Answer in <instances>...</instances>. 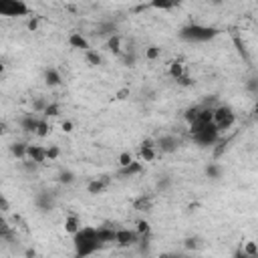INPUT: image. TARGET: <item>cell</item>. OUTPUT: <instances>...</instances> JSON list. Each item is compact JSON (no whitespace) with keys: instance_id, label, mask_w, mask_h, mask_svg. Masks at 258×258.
I'll list each match as a JSON object with an SVG mask.
<instances>
[{"instance_id":"6da1fadb","label":"cell","mask_w":258,"mask_h":258,"mask_svg":"<svg viewBox=\"0 0 258 258\" xmlns=\"http://www.w3.org/2000/svg\"><path fill=\"white\" fill-rule=\"evenodd\" d=\"M73 246H75V258H89L97 250L103 248V244L97 238V228L81 226L79 232L73 234Z\"/></svg>"},{"instance_id":"7a4b0ae2","label":"cell","mask_w":258,"mask_h":258,"mask_svg":"<svg viewBox=\"0 0 258 258\" xmlns=\"http://www.w3.org/2000/svg\"><path fill=\"white\" fill-rule=\"evenodd\" d=\"M214 35H216V31L212 27L198 25V23H192V25L184 27L182 33H180V37L188 43H206V41L214 39Z\"/></svg>"},{"instance_id":"3957f363","label":"cell","mask_w":258,"mask_h":258,"mask_svg":"<svg viewBox=\"0 0 258 258\" xmlns=\"http://www.w3.org/2000/svg\"><path fill=\"white\" fill-rule=\"evenodd\" d=\"M212 115H214V117H212V123H214V127L218 129L220 134H222V132H228V129H232V125L236 123V113H234V109L228 107V105H216Z\"/></svg>"},{"instance_id":"277c9868","label":"cell","mask_w":258,"mask_h":258,"mask_svg":"<svg viewBox=\"0 0 258 258\" xmlns=\"http://www.w3.org/2000/svg\"><path fill=\"white\" fill-rule=\"evenodd\" d=\"M220 136H222V134L214 127V123H210V125L198 129V132H194V134H192V140H194L200 148H212V146H216V144L220 142Z\"/></svg>"},{"instance_id":"5b68a950","label":"cell","mask_w":258,"mask_h":258,"mask_svg":"<svg viewBox=\"0 0 258 258\" xmlns=\"http://www.w3.org/2000/svg\"><path fill=\"white\" fill-rule=\"evenodd\" d=\"M31 15V7L23 0H0V17H29Z\"/></svg>"},{"instance_id":"8992f818","label":"cell","mask_w":258,"mask_h":258,"mask_svg":"<svg viewBox=\"0 0 258 258\" xmlns=\"http://www.w3.org/2000/svg\"><path fill=\"white\" fill-rule=\"evenodd\" d=\"M140 242V234L136 230L129 228H117L115 230V244L121 248H129V246H138Z\"/></svg>"},{"instance_id":"52a82bcc","label":"cell","mask_w":258,"mask_h":258,"mask_svg":"<svg viewBox=\"0 0 258 258\" xmlns=\"http://www.w3.org/2000/svg\"><path fill=\"white\" fill-rule=\"evenodd\" d=\"M156 148L162 152V154H174L178 152L180 148V140L176 136H162L158 142H156Z\"/></svg>"},{"instance_id":"ba28073f","label":"cell","mask_w":258,"mask_h":258,"mask_svg":"<svg viewBox=\"0 0 258 258\" xmlns=\"http://www.w3.org/2000/svg\"><path fill=\"white\" fill-rule=\"evenodd\" d=\"M27 160L35 162L37 166L47 164V148L45 146H29L27 148Z\"/></svg>"},{"instance_id":"9c48e42d","label":"cell","mask_w":258,"mask_h":258,"mask_svg":"<svg viewBox=\"0 0 258 258\" xmlns=\"http://www.w3.org/2000/svg\"><path fill=\"white\" fill-rule=\"evenodd\" d=\"M41 119H43V115L27 113V115L21 117V129H23V132H27V134H35L39 123H41Z\"/></svg>"},{"instance_id":"30bf717a","label":"cell","mask_w":258,"mask_h":258,"mask_svg":"<svg viewBox=\"0 0 258 258\" xmlns=\"http://www.w3.org/2000/svg\"><path fill=\"white\" fill-rule=\"evenodd\" d=\"M37 206L41 210H53L55 208V194L53 192H39L37 194Z\"/></svg>"},{"instance_id":"8fae6325","label":"cell","mask_w":258,"mask_h":258,"mask_svg":"<svg viewBox=\"0 0 258 258\" xmlns=\"http://www.w3.org/2000/svg\"><path fill=\"white\" fill-rule=\"evenodd\" d=\"M115 230H117V228H109V226L97 228V238H99V242H101L103 246L115 244Z\"/></svg>"},{"instance_id":"7c38bea8","label":"cell","mask_w":258,"mask_h":258,"mask_svg":"<svg viewBox=\"0 0 258 258\" xmlns=\"http://www.w3.org/2000/svg\"><path fill=\"white\" fill-rule=\"evenodd\" d=\"M69 43H71L73 49H81V51H89V49H91L89 41H87L81 33H73V35L69 37Z\"/></svg>"},{"instance_id":"4fadbf2b","label":"cell","mask_w":258,"mask_h":258,"mask_svg":"<svg viewBox=\"0 0 258 258\" xmlns=\"http://www.w3.org/2000/svg\"><path fill=\"white\" fill-rule=\"evenodd\" d=\"M97 35H99V37H103V39H111V37H115V35H117V27H115V23H101V25H99V29H97Z\"/></svg>"},{"instance_id":"5bb4252c","label":"cell","mask_w":258,"mask_h":258,"mask_svg":"<svg viewBox=\"0 0 258 258\" xmlns=\"http://www.w3.org/2000/svg\"><path fill=\"white\" fill-rule=\"evenodd\" d=\"M61 81H63V79H61V73H59L57 69H53V67H51V69H47V71H45V83H47L49 87H59V85H61Z\"/></svg>"},{"instance_id":"9a60e30c","label":"cell","mask_w":258,"mask_h":258,"mask_svg":"<svg viewBox=\"0 0 258 258\" xmlns=\"http://www.w3.org/2000/svg\"><path fill=\"white\" fill-rule=\"evenodd\" d=\"M27 148H29V144H23V142H19V144H13L11 146V154L17 158V160H27Z\"/></svg>"},{"instance_id":"2e32d148","label":"cell","mask_w":258,"mask_h":258,"mask_svg":"<svg viewBox=\"0 0 258 258\" xmlns=\"http://www.w3.org/2000/svg\"><path fill=\"white\" fill-rule=\"evenodd\" d=\"M79 228H81V222H79V218H77L75 214L67 216V220H65V230H67L69 234H75V232H79Z\"/></svg>"},{"instance_id":"e0dca14e","label":"cell","mask_w":258,"mask_h":258,"mask_svg":"<svg viewBox=\"0 0 258 258\" xmlns=\"http://www.w3.org/2000/svg\"><path fill=\"white\" fill-rule=\"evenodd\" d=\"M142 170H144V166L140 164V162H134V164H129L127 168H121V176H138V174H142Z\"/></svg>"},{"instance_id":"ac0fdd59","label":"cell","mask_w":258,"mask_h":258,"mask_svg":"<svg viewBox=\"0 0 258 258\" xmlns=\"http://www.w3.org/2000/svg\"><path fill=\"white\" fill-rule=\"evenodd\" d=\"M85 57H87V63H89V65H93V67H99V65L103 63V57H101V53H97L95 49H89V51H85Z\"/></svg>"},{"instance_id":"d6986e66","label":"cell","mask_w":258,"mask_h":258,"mask_svg":"<svg viewBox=\"0 0 258 258\" xmlns=\"http://www.w3.org/2000/svg\"><path fill=\"white\" fill-rule=\"evenodd\" d=\"M222 166L220 164H210L208 168H206V176L210 178V180H220L222 178Z\"/></svg>"},{"instance_id":"ffe728a7","label":"cell","mask_w":258,"mask_h":258,"mask_svg":"<svg viewBox=\"0 0 258 258\" xmlns=\"http://www.w3.org/2000/svg\"><path fill=\"white\" fill-rule=\"evenodd\" d=\"M0 238H5V240H11L13 238V226L0 216Z\"/></svg>"},{"instance_id":"44dd1931","label":"cell","mask_w":258,"mask_h":258,"mask_svg":"<svg viewBox=\"0 0 258 258\" xmlns=\"http://www.w3.org/2000/svg\"><path fill=\"white\" fill-rule=\"evenodd\" d=\"M107 49H109L111 53H115V55H121V37L115 35V37L107 39Z\"/></svg>"},{"instance_id":"7402d4cb","label":"cell","mask_w":258,"mask_h":258,"mask_svg":"<svg viewBox=\"0 0 258 258\" xmlns=\"http://www.w3.org/2000/svg\"><path fill=\"white\" fill-rule=\"evenodd\" d=\"M170 75H172V79H174V81L182 79V77L186 75L184 65H182V63H172V65H170Z\"/></svg>"},{"instance_id":"603a6c76","label":"cell","mask_w":258,"mask_h":258,"mask_svg":"<svg viewBox=\"0 0 258 258\" xmlns=\"http://www.w3.org/2000/svg\"><path fill=\"white\" fill-rule=\"evenodd\" d=\"M107 186V180H93L89 186H87V192L89 194H101Z\"/></svg>"},{"instance_id":"cb8c5ba5","label":"cell","mask_w":258,"mask_h":258,"mask_svg":"<svg viewBox=\"0 0 258 258\" xmlns=\"http://www.w3.org/2000/svg\"><path fill=\"white\" fill-rule=\"evenodd\" d=\"M49 132H51V125H49L47 117H43V119H41V123H39V127H37V132H35V136H39V138H47V136H49Z\"/></svg>"},{"instance_id":"d4e9b609","label":"cell","mask_w":258,"mask_h":258,"mask_svg":"<svg viewBox=\"0 0 258 258\" xmlns=\"http://www.w3.org/2000/svg\"><path fill=\"white\" fill-rule=\"evenodd\" d=\"M240 250H242L246 256H258V246H256V242H254V240H248Z\"/></svg>"},{"instance_id":"484cf974","label":"cell","mask_w":258,"mask_h":258,"mask_svg":"<svg viewBox=\"0 0 258 258\" xmlns=\"http://www.w3.org/2000/svg\"><path fill=\"white\" fill-rule=\"evenodd\" d=\"M59 113H61V105L59 103H49L45 113H43V117H57Z\"/></svg>"},{"instance_id":"4316f807","label":"cell","mask_w":258,"mask_h":258,"mask_svg":"<svg viewBox=\"0 0 258 258\" xmlns=\"http://www.w3.org/2000/svg\"><path fill=\"white\" fill-rule=\"evenodd\" d=\"M59 182H61V184H73V182H75V174H73L71 170H63V172L59 174Z\"/></svg>"},{"instance_id":"83f0119b","label":"cell","mask_w":258,"mask_h":258,"mask_svg":"<svg viewBox=\"0 0 258 258\" xmlns=\"http://www.w3.org/2000/svg\"><path fill=\"white\" fill-rule=\"evenodd\" d=\"M134 162H136L134 156H132V154H127V152H123V154L119 156V166H121V168H127L129 164H134Z\"/></svg>"},{"instance_id":"f1b7e54d","label":"cell","mask_w":258,"mask_h":258,"mask_svg":"<svg viewBox=\"0 0 258 258\" xmlns=\"http://www.w3.org/2000/svg\"><path fill=\"white\" fill-rule=\"evenodd\" d=\"M136 232H138L140 236H150V224H148L146 220H140V222H138Z\"/></svg>"},{"instance_id":"f546056e","label":"cell","mask_w":258,"mask_h":258,"mask_svg":"<svg viewBox=\"0 0 258 258\" xmlns=\"http://www.w3.org/2000/svg\"><path fill=\"white\" fill-rule=\"evenodd\" d=\"M59 154H61V152H59V148H57V146H49V148H47V162L57 160V158H59Z\"/></svg>"},{"instance_id":"4dcf8cb0","label":"cell","mask_w":258,"mask_h":258,"mask_svg":"<svg viewBox=\"0 0 258 258\" xmlns=\"http://www.w3.org/2000/svg\"><path fill=\"white\" fill-rule=\"evenodd\" d=\"M198 244H200V240H198L196 236H190V238H186V240H184V246H186L188 250H192V248H198Z\"/></svg>"},{"instance_id":"1f68e13d","label":"cell","mask_w":258,"mask_h":258,"mask_svg":"<svg viewBox=\"0 0 258 258\" xmlns=\"http://www.w3.org/2000/svg\"><path fill=\"white\" fill-rule=\"evenodd\" d=\"M146 57H148L150 61H154V59H158V57H160V49H158V47H150V49L146 51Z\"/></svg>"},{"instance_id":"d6a6232c","label":"cell","mask_w":258,"mask_h":258,"mask_svg":"<svg viewBox=\"0 0 258 258\" xmlns=\"http://www.w3.org/2000/svg\"><path fill=\"white\" fill-rule=\"evenodd\" d=\"M9 210H11V202L0 194V212H9Z\"/></svg>"},{"instance_id":"836d02e7","label":"cell","mask_w":258,"mask_h":258,"mask_svg":"<svg viewBox=\"0 0 258 258\" xmlns=\"http://www.w3.org/2000/svg\"><path fill=\"white\" fill-rule=\"evenodd\" d=\"M152 7H154V9H162V11H170V9H174L176 5H174V3H154Z\"/></svg>"},{"instance_id":"e575fe53","label":"cell","mask_w":258,"mask_h":258,"mask_svg":"<svg viewBox=\"0 0 258 258\" xmlns=\"http://www.w3.org/2000/svg\"><path fill=\"white\" fill-rule=\"evenodd\" d=\"M160 258H184L180 254H172V252H166V254H160Z\"/></svg>"},{"instance_id":"d590c367","label":"cell","mask_w":258,"mask_h":258,"mask_svg":"<svg viewBox=\"0 0 258 258\" xmlns=\"http://www.w3.org/2000/svg\"><path fill=\"white\" fill-rule=\"evenodd\" d=\"M63 129L65 132H73V123L71 121H63Z\"/></svg>"},{"instance_id":"8d00e7d4","label":"cell","mask_w":258,"mask_h":258,"mask_svg":"<svg viewBox=\"0 0 258 258\" xmlns=\"http://www.w3.org/2000/svg\"><path fill=\"white\" fill-rule=\"evenodd\" d=\"M37 27H39V23H37V19H33V21L29 23V29H31V31H35Z\"/></svg>"},{"instance_id":"74e56055","label":"cell","mask_w":258,"mask_h":258,"mask_svg":"<svg viewBox=\"0 0 258 258\" xmlns=\"http://www.w3.org/2000/svg\"><path fill=\"white\" fill-rule=\"evenodd\" d=\"M27 258H35V250H27Z\"/></svg>"},{"instance_id":"f35d334b","label":"cell","mask_w":258,"mask_h":258,"mask_svg":"<svg viewBox=\"0 0 258 258\" xmlns=\"http://www.w3.org/2000/svg\"><path fill=\"white\" fill-rule=\"evenodd\" d=\"M3 134H5V125H3V123H0V136H3Z\"/></svg>"},{"instance_id":"ab89813d","label":"cell","mask_w":258,"mask_h":258,"mask_svg":"<svg viewBox=\"0 0 258 258\" xmlns=\"http://www.w3.org/2000/svg\"><path fill=\"white\" fill-rule=\"evenodd\" d=\"M3 71H5V65H3V63H0V73H3Z\"/></svg>"}]
</instances>
